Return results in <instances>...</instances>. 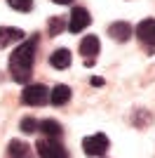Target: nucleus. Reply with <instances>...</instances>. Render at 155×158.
<instances>
[{"label":"nucleus","instance_id":"obj_14","mask_svg":"<svg viewBox=\"0 0 155 158\" xmlns=\"http://www.w3.org/2000/svg\"><path fill=\"white\" fill-rule=\"evenodd\" d=\"M64 28H68V19L66 17H50V21H47V33L50 35H59Z\"/></svg>","mask_w":155,"mask_h":158},{"label":"nucleus","instance_id":"obj_12","mask_svg":"<svg viewBox=\"0 0 155 158\" xmlns=\"http://www.w3.org/2000/svg\"><path fill=\"white\" fill-rule=\"evenodd\" d=\"M38 130L40 132H45V137L47 139H61V135H64V130H61V125H59L57 120H52V118H47V120H40L38 123Z\"/></svg>","mask_w":155,"mask_h":158},{"label":"nucleus","instance_id":"obj_6","mask_svg":"<svg viewBox=\"0 0 155 158\" xmlns=\"http://www.w3.org/2000/svg\"><path fill=\"white\" fill-rule=\"evenodd\" d=\"M92 24V17L85 7H73L71 17H68V31L71 33H80L82 28H87Z\"/></svg>","mask_w":155,"mask_h":158},{"label":"nucleus","instance_id":"obj_8","mask_svg":"<svg viewBox=\"0 0 155 158\" xmlns=\"http://www.w3.org/2000/svg\"><path fill=\"white\" fill-rule=\"evenodd\" d=\"M24 40V31L14 26H0V50H5L12 43H21Z\"/></svg>","mask_w":155,"mask_h":158},{"label":"nucleus","instance_id":"obj_13","mask_svg":"<svg viewBox=\"0 0 155 158\" xmlns=\"http://www.w3.org/2000/svg\"><path fill=\"white\" fill-rule=\"evenodd\" d=\"M68 99H71V87H68V85H54L50 90V102L54 106L68 104Z\"/></svg>","mask_w":155,"mask_h":158},{"label":"nucleus","instance_id":"obj_17","mask_svg":"<svg viewBox=\"0 0 155 158\" xmlns=\"http://www.w3.org/2000/svg\"><path fill=\"white\" fill-rule=\"evenodd\" d=\"M52 2H57V5H68V2H73V0H52Z\"/></svg>","mask_w":155,"mask_h":158},{"label":"nucleus","instance_id":"obj_2","mask_svg":"<svg viewBox=\"0 0 155 158\" xmlns=\"http://www.w3.org/2000/svg\"><path fill=\"white\" fill-rule=\"evenodd\" d=\"M21 102L26 106H45L50 102V90L45 85H40V83H31V85L24 87V92H21Z\"/></svg>","mask_w":155,"mask_h":158},{"label":"nucleus","instance_id":"obj_4","mask_svg":"<svg viewBox=\"0 0 155 158\" xmlns=\"http://www.w3.org/2000/svg\"><path fill=\"white\" fill-rule=\"evenodd\" d=\"M35 151H38L40 158H68L64 144L57 142V139H47V137H40L35 142Z\"/></svg>","mask_w":155,"mask_h":158},{"label":"nucleus","instance_id":"obj_11","mask_svg":"<svg viewBox=\"0 0 155 158\" xmlns=\"http://www.w3.org/2000/svg\"><path fill=\"white\" fill-rule=\"evenodd\" d=\"M71 61H73V57H71V50L68 47H59V50H54V52L50 54V64L54 66V69H68L71 66Z\"/></svg>","mask_w":155,"mask_h":158},{"label":"nucleus","instance_id":"obj_9","mask_svg":"<svg viewBox=\"0 0 155 158\" xmlns=\"http://www.w3.org/2000/svg\"><path fill=\"white\" fill-rule=\"evenodd\" d=\"M108 35L117 43H127L132 38V26H129L127 21H113L108 26Z\"/></svg>","mask_w":155,"mask_h":158},{"label":"nucleus","instance_id":"obj_16","mask_svg":"<svg viewBox=\"0 0 155 158\" xmlns=\"http://www.w3.org/2000/svg\"><path fill=\"white\" fill-rule=\"evenodd\" d=\"M7 5L17 10V12H31L33 10V0H7Z\"/></svg>","mask_w":155,"mask_h":158},{"label":"nucleus","instance_id":"obj_1","mask_svg":"<svg viewBox=\"0 0 155 158\" xmlns=\"http://www.w3.org/2000/svg\"><path fill=\"white\" fill-rule=\"evenodd\" d=\"M35 50H38V35H31V40H21V45L10 54V78L19 85H28L35 64Z\"/></svg>","mask_w":155,"mask_h":158},{"label":"nucleus","instance_id":"obj_5","mask_svg":"<svg viewBox=\"0 0 155 158\" xmlns=\"http://www.w3.org/2000/svg\"><path fill=\"white\" fill-rule=\"evenodd\" d=\"M99 50H101V43H99L97 35H85L80 40V54L85 57V66H94V59H97Z\"/></svg>","mask_w":155,"mask_h":158},{"label":"nucleus","instance_id":"obj_3","mask_svg":"<svg viewBox=\"0 0 155 158\" xmlns=\"http://www.w3.org/2000/svg\"><path fill=\"white\" fill-rule=\"evenodd\" d=\"M108 146H110V139L106 137V135H101V132H97V135H89V137H85V139H82V151L87 153V156H92V158H101V156H106Z\"/></svg>","mask_w":155,"mask_h":158},{"label":"nucleus","instance_id":"obj_15","mask_svg":"<svg viewBox=\"0 0 155 158\" xmlns=\"http://www.w3.org/2000/svg\"><path fill=\"white\" fill-rule=\"evenodd\" d=\"M19 127H21V132H26V135H33V132H38V120L31 118V116H26V118H21Z\"/></svg>","mask_w":155,"mask_h":158},{"label":"nucleus","instance_id":"obj_7","mask_svg":"<svg viewBox=\"0 0 155 158\" xmlns=\"http://www.w3.org/2000/svg\"><path fill=\"white\" fill-rule=\"evenodd\" d=\"M136 35L141 40V45H148L155 50V19H143L136 24Z\"/></svg>","mask_w":155,"mask_h":158},{"label":"nucleus","instance_id":"obj_10","mask_svg":"<svg viewBox=\"0 0 155 158\" xmlns=\"http://www.w3.org/2000/svg\"><path fill=\"white\" fill-rule=\"evenodd\" d=\"M7 158H35L31 151V146L21 142V139H12L7 144Z\"/></svg>","mask_w":155,"mask_h":158}]
</instances>
